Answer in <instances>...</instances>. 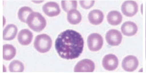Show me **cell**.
Instances as JSON below:
<instances>
[{"mask_svg": "<svg viewBox=\"0 0 146 73\" xmlns=\"http://www.w3.org/2000/svg\"><path fill=\"white\" fill-rule=\"evenodd\" d=\"M84 42L78 32L67 30L60 34L55 42V48L61 58L72 59L78 58L83 50Z\"/></svg>", "mask_w": 146, "mask_h": 73, "instance_id": "1", "label": "cell"}, {"mask_svg": "<svg viewBox=\"0 0 146 73\" xmlns=\"http://www.w3.org/2000/svg\"><path fill=\"white\" fill-rule=\"evenodd\" d=\"M27 23L33 31L39 32L43 29L46 25V21L39 13L33 12L29 16Z\"/></svg>", "mask_w": 146, "mask_h": 73, "instance_id": "2", "label": "cell"}, {"mask_svg": "<svg viewBox=\"0 0 146 73\" xmlns=\"http://www.w3.org/2000/svg\"><path fill=\"white\" fill-rule=\"evenodd\" d=\"M52 40L50 37L46 34L38 35L34 42V46L39 52L44 53L48 51L52 45Z\"/></svg>", "mask_w": 146, "mask_h": 73, "instance_id": "3", "label": "cell"}, {"mask_svg": "<svg viewBox=\"0 0 146 73\" xmlns=\"http://www.w3.org/2000/svg\"><path fill=\"white\" fill-rule=\"evenodd\" d=\"M103 39L101 35L94 33L88 37L87 43L89 49L91 51H97L100 50L103 44Z\"/></svg>", "mask_w": 146, "mask_h": 73, "instance_id": "4", "label": "cell"}, {"mask_svg": "<svg viewBox=\"0 0 146 73\" xmlns=\"http://www.w3.org/2000/svg\"><path fill=\"white\" fill-rule=\"evenodd\" d=\"M121 9L123 13L126 16L131 17L134 15L138 10L137 3L132 1H127L122 4Z\"/></svg>", "mask_w": 146, "mask_h": 73, "instance_id": "5", "label": "cell"}, {"mask_svg": "<svg viewBox=\"0 0 146 73\" xmlns=\"http://www.w3.org/2000/svg\"><path fill=\"white\" fill-rule=\"evenodd\" d=\"M95 68L94 62L88 59L82 60L78 63L74 70V72H92Z\"/></svg>", "mask_w": 146, "mask_h": 73, "instance_id": "6", "label": "cell"}, {"mask_svg": "<svg viewBox=\"0 0 146 73\" xmlns=\"http://www.w3.org/2000/svg\"><path fill=\"white\" fill-rule=\"evenodd\" d=\"M138 65V61L135 56L129 55L123 59L122 63V66L125 71L132 72L137 68Z\"/></svg>", "mask_w": 146, "mask_h": 73, "instance_id": "7", "label": "cell"}, {"mask_svg": "<svg viewBox=\"0 0 146 73\" xmlns=\"http://www.w3.org/2000/svg\"><path fill=\"white\" fill-rule=\"evenodd\" d=\"M106 38L109 44L112 46H117L120 43L122 36L121 33L118 31L112 29L107 33Z\"/></svg>", "mask_w": 146, "mask_h": 73, "instance_id": "8", "label": "cell"}, {"mask_svg": "<svg viewBox=\"0 0 146 73\" xmlns=\"http://www.w3.org/2000/svg\"><path fill=\"white\" fill-rule=\"evenodd\" d=\"M102 65L104 67L108 70H113L117 67L118 60L117 57L113 54L106 55L102 60Z\"/></svg>", "mask_w": 146, "mask_h": 73, "instance_id": "9", "label": "cell"}, {"mask_svg": "<svg viewBox=\"0 0 146 73\" xmlns=\"http://www.w3.org/2000/svg\"><path fill=\"white\" fill-rule=\"evenodd\" d=\"M42 10L47 15L50 17L58 15L60 11L58 4L54 2H50L45 4L43 6Z\"/></svg>", "mask_w": 146, "mask_h": 73, "instance_id": "10", "label": "cell"}, {"mask_svg": "<svg viewBox=\"0 0 146 73\" xmlns=\"http://www.w3.org/2000/svg\"><path fill=\"white\" fill-rule=\"evenodd\" d=\"M33 35L31 31L28 29H24L19 33L17 36L19 42L24 45L30 44L33 39Z\"/></svg>", "mask_w": 146, "mask_h": 73, "instance_id": "11", "label": "cell"}, {"mask_svg": "<svg viewBox=\"0 0 146 73\" xmlns=\"http://www.w3.org/2000/svg\"><path fill=\"white\" fill-rule=\"evenodd\" d=\"M121 29L123 34L126 36H130L136 34L137 28L134 23L131 21H127L123 24Z\"/></svg>", "mask_w": 146, "mask_h": 73, "instance_id": "12", "label": "cell"}, {"mask_svg": "<svg viewBox=\"0 0 146 73\" xmlns=\"http://www.w3.org/2000/svg\"><path fill=\"white\" fill-rule=\"evenodd\" d=\"M17 32V28L15 25H8L3 31V38L5 40H12L15 37Z\"/></svg>", "mask_w": 146, "mask_h": 73, "instance_id": "13", "label": "cell"}, {"mask_svg": "<svg viewBox=\"0 0 146 73\" xmlns=\"http://www.w3.org/2000/svg\"><path fill=\"white\" fill-rule=\"evenodd\" d=\"M88 19L91 23L95 25H98L103 21L104 15L100 11L94 10L90 12L88 15Z\"/></svg>", "mask_w": 146, "mask_h": 73, "instance_id": "14", "label": "cell"}, {"mask_svg": "<svg viewBox=\"0 0 146 73\" xmlns=\"http://www.w3.org/2000/svg\"><path fill=\"white\" fill-rule=\"evenodd\" d=\"M16 54L15 48L12 45L5 44L3 46V58L6 60H10Z\"/></svg>", "mask_w": 146, "mask_h": 73, "instance_id": "15", "label": "cell"}, {"mask_svg": "<svg viewBox=\"0 0 146 73\" xmlns=\"http://www.w3.org/2000/svg\"><path fill=\"white\" fill-rule=\"evenodd\" d=\"M107 19L110 24L113 25H116L119 24L121 22L122 17L119 12L117 11H112L108 14Z\"/></svg>", "mask_w": 146, "mask_h": 73, "instance_id": "16", "label": "cell"}, {"mask_svg": "<svg viewBox=\"0 0 146 73\" xmlns=\"http://www.w3.org/2000/svg\"><path fill=\"white\" fill-rule=\"evenodd\" d=\"M81 19L80 13L77 10L74 9L68 12L67 19L70 23L74 25L77 24L80 22Z\"/></svg>", "mask_w": 146, "mask_h": 73, "instance_id": "17", "label": "cell"}, {"mask_svg": "<svg viewBox=\"0 0 146 73\" xmlns=\"http://www.w3.org/2000/svg\"><path fill=\"white\" fill-rule=\"evenodd\" d=\"M33 12L32 9L28 7H23L19 9L18 17L22 22L27 23V19L29 15Z\"/></svg>", "mask_w": 146, "mask_h": 73, "instance_id": "18", "label": "cell"}, {"mask_svg": "<svg viewBox=\"0 0 146 73\" xmlns=\"http://www.w3.org/2000/svg\"><path fill=\"white\" fill-rule=\"evenodd\" d=\"M24 68L23 64L17 60L13 61L9 66V69L11 72H22Z\"/></svg>", "mask_w": 146, "mask_h": 73, "instance_id": "19", "label": "cell"}, {"mask_svg": "<svg viewBox=\"0 0 146 73\" xmlns=\"http://www.w3.org/2000/svg\"><path fill=\"white\" fill-rule=\"evenodd\" d=\"M61 5L62 9L66 12L75 9L77 7L76 1H62Z\"/></svg>", "mask_w": 146, "mask_h": 73, "instance_id": "20", "label": "cell"}, {"mask_svg": "<svg viewBox=\"0 0 146 73\" xmlns=\"http://www.w3.org/2000/svg\"><path fill=\"white\" fill-rule=\"evenodd\" d=\"M94 1H80V3L82 7L85 9H88L94 5Z\"/></svg>", "mask_w": 146, "mask_h": 73, "instance_id": "21", "label": "cell"}]
</instances>
